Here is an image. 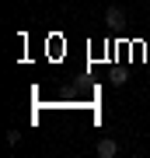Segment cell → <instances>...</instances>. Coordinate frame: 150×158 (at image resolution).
Instances as JSON below:
<instances>
[{"mask_svg":"<svg viewBox=\"0 0 150 158\" xmlns=\"http://www.w3.org/2000/svg\"><path fill=\"white\" fill-rule=\"evenodd\" d=\"M17 141H21V134H17V130H7V144H11V148H14Z\"/></svg>","mask_w":150,"mask_h":158,"instance_id":"obj_3","label":"cell"},{"mask_svg":"<svg viewBox=\"0 0 150 158\" xmlns=\"http://www.w3.org/2000/svg\"><path fill=\"white\" fill-rule=\"evenodd\" d=\"M94 151H98L101 158H115V155H119V144L112 141V137H105V141H98V148H94Z\"/></svg>","mask_w":150,"mask_h":158,"instance_id":"obj_1","label":"cell"},{"mask_svg":"<svg viewBox=\"0 0 150 158\" xmlns=\"http://www.w3.org/2000/svg\"><path fill=\"white\" fill-rule=\"evenodd\" d=\"M126 21V14H122V7H108L105 11V25H112V28H119V25Z\"/></svg>","mask_w":150,"mask_h":158,"instance_id":"obj_2","label":"cell"}]
</instances>
